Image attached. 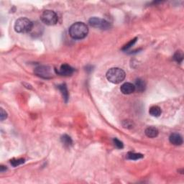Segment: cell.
I'll list each match as a JSON object with an SVG mask.
<instances>
[{"label": "cell", "instance_id": "cell-15", "mask_svg": "<svg viewBox=\"0 0 184 184\" xmlns=\"http://www.w3.org/2000/svg\"><path fill=\"white\" fill-rule=\"evenodd\" d=\"M144 157V155L140 153H129L128 155H127V158L129 160H132V161H137V160L141 159Z\"/></svg>", "mask_w": 184, "mask_h": 184}, {"label": "cell", "instance_id": "cell-1", "mask_svg": "<svg viewBox=\"0 0 184 184\" xmlns=\"http://www.w3.org/2000/svg\"><path fill=\"white\" fill-rule=\"evenodd\" d=\"M69 35L72 38L81 40L86 38L89 32V28L86 24L78 22L72 25L69 28Z\"/></svg>", "mask_w": 184, "mask_h": 184}, {"label": "cell", "instance_id": "cell-13", "mask_svg": "<svg viewBox=\"0 0 184 184\" xmlns=\"http://www.w3.org/2000/svg\"><path fill=\"white\" fill-rule=\"evenodd\" d=\"M149 113L151 116L155 117H158L161 115V109L158 106H153L149 109Z\"/></svg>", "mask_w": 184, "mask_h": 184}, {"label": "cell", "instance_id": "cell-10", "mask_svg": "<svg viewBox=\"0 0 184 184\" xmlns=\"http://www.w3.org/2000/svg\"><path fill=\"white\" fill-rule=\"evenodd\" d=\"M144 133H145L147 137L150 138H154L158 135L159 132L157 128H153V127H149L144 131Z\"/></svg>", "mask_w": 184, "mask_h": 184}, {"label": "cell", "instance_id": "cell-17", "mask_svg": "<svg viewBox=\"0 0 184 184\" xmlns=\"http://www.w3.org/2000/svg\"><path fill=\"white\" fill-rule=\"evenodd\" d=\"M24 163H25V159L23 158H19V159L14 158L10 161L11 165L14 166V167H17V166H18L19 165H22V164Z\"/></svg>", "mask_w": 184, "mask_h": 184}, {"label": "cell", "instance_id": "cell-2", "mask_svg": "<svg viewBox=\"0 0 184 184\" xmlns=\"http://www.w3.org/2000/svg\"><path fill=\"white\" fill-rule=\"evenodd\" d=\"M107 80L112 84H119L125 78L126 74L123 70L119 68H111L106 74Z\"/></svg>", "mask_w": 184, "mask_h": 184}, {"label": "cell", "instance_id": "cell-12", "mask_svg": "<svg viewBox=\"0 0 184 184\" xmlns=\"http://www.w3.org/2000/svg\"><path fill=\"white\" fill-rule=\"evenodd\" d=\"M59 90L61 92V94H62V96L63 98H64L65 102H67L68 100H69V91H68V89H67V86L65 84H62L61 85H59L58 86Z\"/></svg>", "mask_w": 184, "mask_h": 184}, {"label": "cell", "instance_id": "cell-6", "mask_svg": "<svg viewBox=\"0 0 184 184\" xmlns=\"http://www.w3.org/2000/svg\"><path fill=\"white\" fill-rule=\"evenodd\" d=\"M34 73L39 77H41L45 79H48L52 77L53 72H52V68L47 65H40L35 69Z\"/></svg>", "mask_w": 184, "mask_h": 184}, {"label": "cell", "instance_id": "cell-21", "mask_svg": "<svg viewBox=\"0 0 184 184\" xmlns=\"http://www.w3.org/2000/svg\"><path fill=\"white\" fill-rule=\"evenodd\" d=\"M6 117H7V113H6L3 109H1V113H0V119H1V121H3V120L6 119Z\"/></svg>", "mask_w": 184, "mask_h": 184}, {"label": "cell", "instance_id": "cell-7", "mask_svg": "<svg viewBox=\"0 0 184 184\" xmlns=\"http://www.w3.org/2000/svg\"><path fill=\"white\" fill-rule=\"evenodd\" d=\"M74 70L71 65L67 64V63H64V64L61 65V67L59 68V69L56 70V73L59 74V75L64 76H69L73 74Z\"/></svg>", "mask_w": 184, "mask_h": 184}, {"label": "cell", "instance_id": "cell-11", "mask_svg": "<svg viewBox=\"0 0 184 184\" xmlns=\"http://www.w3.org/2000/svg\"><path fill=\"white\" fill-rule=\"evenodd\" d=\"M135 90L137 91L138 92H143L145 90V82L143 80H142L141 78H138V79L136 80V82H135Z\"/></svg>", "mask_w": 184, "mask_h": 184}, {"label": "cell", "instance_id": "cell-16", "mask_svg": "<svg viewBox=\"0 0 184 184\" xmlns=\"http://www.w3.org/2000/svg\"><path fill=\"white\" fill-rule=\"evenodd\" d=\"M174 59L177 63H181L183 60V53L181 50H178L174 56Z\"/></svg>", "mask_w": 184, "mask_h": 184}, {"label": "cell", "instance_id": "cell-20", "mask_svg": "<svg viewBox=\"0 0 184 184\" xmlns=\"http://www.w3.org/2000/svg\"><path fill=\"white\" fill-rule=\"evenodd\" d=\"M122 125L125 128H133V122L130 120H124L122 122Z\"/></svg>", "mask_w": 184, "mask_h": 184}, {"label": "cell", "instance_id": "cell-9", "mask_svg": "<svg viewBox=\"0 0 184 184\" xmlns=\"http://www.w3.org/2000/svg\"><path fill=\"white\" fill-rule=\"evenodd\" d=\"M169 141L174 145H181L183 144V137L178 133H173L170 135Z\"/></svg>", "mask_w": 184, "mask_h": 184}, {"label": "cell", "instance_id": "cell-4", "mask_svg": "<svg viewBox=\"0 0 184 184\" xmlns=\"http://www.w3.org/2000/svg\"><path fill=\"white\" fill-rule=\"evenodd\" d=\"M40 19L43 23L49 26L56 25L58 20V15H57L56 13L54 11L48 10H45L42 13Z\"/></svg>", "mask_w": 184, "mask_h": 184}, {"label": "cell", "instance_id": "cell-3", "mask_svg": "<svg viewBox=\"0 0 184 184\" xmlns=\"http://www.w3.org/2000/svg\"><path fill=\"white\" fill-rule=\"evenodd\" d=\"M33 27V23L26 17H20L17 19L15 23V30L18 33H27L30 32Z\"/></svg>", "mask_w": 184, "mask_h": 184}, {"label": "cell", "instance_id": "cell-18", "mask_svg": "<svg viewBox=\"0 0 184 184\" xmlns=\"http://www.w3.org/2000/svg\"><path fill=\"white\" fill-rule=\"evenodd\" d=\"M137 38H135V39H133V40H130V42H129L128 44H126L123 47V48H122V50H128V49H130V48L132 47V46L135 44V43H136V41H137Z\"/></svg>", "mask_w": 184, "mask_h": 184}, {"label": "cell", "instance_id": "cell-19", "mask_svg": "<svg viewBox=\"0 0 184 184\" xmlns=\"http://www.w3.org/2000/svg\"><path fill=\"white\" fill-rule=\"evenodd\" d=\"M113 142H114V144H115V145L116 148H117L118 149H122L124 147V144L122 143V142L120 141L117 138H115V139L113 140Z\"/></svg>", "mask_w": 184, "mask_h": 184}, {"label": "cell", "instance_id": "cell-22", "mask_svg": "<svg viewBox=\"0 0 184 184\" xmlns=\"http://www.w3.org/2000/svg\"><path fill=\"white\" fill-rule=\"evenodd\" d=\"M4 166H3V165L1 166V172H3L4 170H6V168H4Z\"/></svg>", "mask_w": 184, "mask_h": 184}, {"label": "cell", "instance_id": "cell-14", "mask_svg": "<svg viewBox=\"0 0 184 184\" xmlns=\"http://www.w3.org/2000/svg\"><path fill=\"white\" fill-rule=\"evenodd\" d=\"M61 142L64 144V146L68 147V148H69V147H71L73 144V141H72L71 138L67 135H63L61 137Z\"/></svg>", "mask_w": 184, "mask_h": 184}, {"label": "cell", "instance_id": "cell-5", "mask_svg": "<svg viewBox=\"0 0 184 184\" xmlns=\"http://www.w3.org/2000/svg\"><path fill=\"white\" fill-rule=\"evenodd\" d=\"M89 23L91 27L102 30H108L111 27L110 23L97 17H93L89 19Z\"/></svg>", "mask_w": 184, "mask_h": 184}, {"label": "cell", "instance_id": "cell-8", "mask_svg": "<svg viewBox=\"0 0 184 184\" xmlns=\"http://www.w3.org/2000/svg\"><path fill=\"white\" fill-rule=\"evenodd\" d=\"M120 91L124 94H131L135 91V85L131 83H124L120 87Z\"/></svg>", "mask_w": 184, "mask_h": 184}]
</instances>
